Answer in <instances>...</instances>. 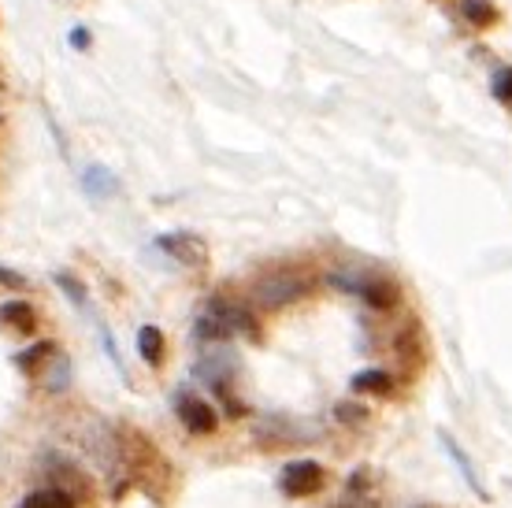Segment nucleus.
Segmentation results:
<instances>
[{
	"label": "nucleus",
	"instance_id": "f257e3e1",
	"mask_svg": "<svg viewBox=\"0 0 512 508\" xmlns=\"http://www.w3.org/2000/svg\"><path fill=\"white\" fill-rule=\"evenodd\" d=\"M316 290V279L309 272H297V267H275L253 282V297L264 308H286L301 297H309Z\"/></svg>",
	"mask_w": 512,
	"mask_h": 508
},
{
	"label": "nucleus",
	"instance_id": "f03ea898",
	"mask_svg": "<svg viewBox=\"0 0 512 508\" xmlns=\"http://www.w3.org/2000/svg\"><path fill=\"white\" fill-rule=\"evenodd\" d=\"M323 483H327V471L316 460H293L279 475V490L286 497H312L323 490Z\"/></svg>",
	"mask_w": 512,
	"mask_h": 508
},
{
	"label": "nucleus",
	"instance_id": "7ed1b4c3",
	"mask_svg": "<svg viewBox=\"0 0 512 508\" xmlns=\"http://www.w3.org/2000/svg\"><path fill=\"white\" fill-rule=\"evenodd\" d=\"M175 415L183 420V427H186L190 434H216V427H220L216 408L208 405L204 397H197L193 390L175 394Z\"/></svg>",
	"mask_w": 512,
	"mask_h": 508
},
{
	"label": "nucleus",
	"instance_id": "20e7f679",
	"mask_svg": "<svg viewBox=\"0 0 512 508\" xmlns=\"http://www.w3.org/2000/svg\"><path fill=\"white\" fill-rule=\"evenodd\" d=\"M208 316H216L223 326H227V334L234 338V334H246V338H256L260 331H256V316L242 305V301H234V297H223V293H216L212 301H208V308H204Z\"/></svg>",
	"mask_w": 512,
	"mask_h": 508
},
{
	"label": "nucleus",
	"instance_id": "39448f33",
	"mask_svg": "<svg viewBox=\"0 0 512 508\" xmlns=\"http://www.w3.org/2000/svg\"><path fill=\"white\" fill-rule=\"evenodd\" d=\"M157 245L178 260L183 267H204L208 263V245H204V237L197 234H186V230H171V234H160L157 237Z\"/></svg>",
	"mask_w": 512,
	"mask_h": 508
},
{
	"label": "nucleus",
	"instance_id": "423d86ee",
	"mask_svg": "<svg viewBox=\"0 0 512 508\" xmlns=\"http://www.w3.org/2000/svg\"><path fill=\"white\" fill-rule=\"evenodd\" d=\"M234 371H238V356H234L230 349L204 352L201 361H197V368H193V375H197V379H204V382L212 386L216 394H227V390H230V379H234Z\"/></svg>",
	"mask_w": 512,
	"mask_h": 508
},
{
	"label": "nucleus",
	"instance_id": "0eeeda50",
	"mask_svg": "<svg viewBox=\"0 0 512 508\" xmlns=\"http://www.w3.org/2000/svg\"><path fill=\"white\" fill-rule=\"evenodd\" d=\"M356 297L368 308H375V312H390V308L401 301V286L394 279H386V275H360Z\"/></svg>",
	"mask_w": 512,
	"mask_h": 508
},
{
	"label": "nucleus",
	"instance_id": "6e6552de",
	"mask_svg": "<svg viewBox=\"0 0 512 508\" xmlns=\"http://www.w3.org/2000/svg\"><path fill=\"white\" fill-rule=\"evenodd\" d=\"M438 438H442V450L449 453V460H454V464L461 468V475H464V483H468V490H472V494H475L479 501H487L490 494H487V486H483V479H479V468L472 464V457H468V453H464V450H461V445H457L454 438H449L445 431H438Z\"/></svg>",
	"mask_w": 512,
	"mask_h": 508
},
{
	"label": "nucleus",
	"instance_id": "1a4fd4ad",
	"mask_svg": "<svg viewBox=\"0 0 512 508\" xmlns=\"http://www.w3.org/2000/svg\"><path fill=\"white\" fill-rule=\"evenodd\" d=\"M82 190L89 201H108L119 193V183H115V174L104 167V164H89L82 171Z\"/></svg>",
	"mask_w": 512,
	"mask_h": 508
},
{
	"label": "nucleus",
	"instance_id": "9d476101",
	"mask_svg": "<svg viewBox=\"0 0 512 508\" xmlns=\"http://www.w3.org/2000/svg\"><path fill=\"white\" fill-rule=\"evenodd\" d=\"M353 386V394H375V397H386V394H394V375L382 371V368H364V371H356L349 379Z\"/></svg>",
	"mask_w": 512,
	"mask_h": 508
},
{
	"label": "nucleus",
	"instance_id": "9b49d317",
	"mask_svg": "<svg viewBox=\"0 0 512 508\" xmlns=\"http://www.w3.org/2000/svg\"><path fill=\"white\" fill-rule=\"evenodd\" d=\"M342 508H379V501L372 494V475L364 468L349 475L346 494H342Z\"/></svg>",
	"mask_w": 512,
	"mask_h": 508
},
{
	"label": "nucleus",
	"instance_id": "f8f14e48",
	"mask_svg": "<svg viewBox=\"0 0 512 508\" xmlns=\"http://www.w3.org/2000/svg\"><path fill=\"white\" fill-rule=\"evenodd\" d=\"M138 352H141V361L148 368H160L164 364V331L153 323H145L141 331H138Z\"/></svg>",
	"mask_w": 512,
	"mask_h": 508
},
{
	"label": "nucleus",
	"instance_id": "ddd939ff",
	"mask_svg": "<svg viewBox=\"0 0 512 508\" xmlns=\"http://www.w3.org/2000/svg\"><path fill=\"white\" fill-rule=\"evenodd\" d=\"M0 323L15 326V331L34 334V331H38V312L30 308L26 301H4V305H0Z\"/></svg>",
	"mask_w": 512,
	"mask_h": 508
},
{
	"label": "nucleus",
	"instance_id": "4468645a",
	"mask_svg": "<svg viewBox=\"0 0 512 508\" xmlns=\"http://www.w3.org/2000/svg\"><path fill=\"white\" fill-rule=\"evenodd\" d=\"M19 508H78V501L67 490H59V486H45V490L26 494L19 501Z\"/></svg>",
	"mask_w": 512,
	"mask_h": 508
},
{
	"label": "nucleus",
	"instance_id": "2eb2a0df",
	"mask_svg": "<svg viewBox=\"0 0 512 508\" xmlns=\"http://www.w3.org/2000/svg\"><path fill=\"white\" fill-rule=\"evenodd\" d=\"M52 356H56V345H52V342H38V345H30V349L15 352V368L26 371V375H34L45 361H52Z\"/></svg>",
	"mask_w": 512,
	"mask_h": 508
},
{
	"label": "nucleus",
	"instance_id": "dca6fc26",
	"mask_svg": "<svg viewBox=\"0 0 512 508\" xmlns=\"http://www.w3.org/2000/svg\"><path fill=\"white\" fill-rule=\"evenodd\" d=\"M398 356H401V361H412V364L424 361V334H419L416 323H409L405 331L398 334Z\"/></svg>",
	"mask_w": 512,
	"mask_h": 508
},
{
	"label": "nucleus",
	"instance_id": "f3484780",
	"mask_svg": "<svg viewBox=\"0 0 512 508\" xmlns=\"http://www.w3.org/2000/svg\"><path fill=\"white\" fill-rule=\"evenodd\" d=\"M461 15H464L472 26H479V30H487V26L498 19L490 0H461Z\"/></svg>",
	"mask_w": 512,
	"mask_h": 508
},
{
	"label": "nucleus",
	"instance_id": "a211bd4d",
	"mask_svg": "<svg viewBox=\"0 0 512 508\" xmlns=\"http://www.w3.org/2000/svg\"><path fill=\"white\" fill-rule=\"evenodd\" d=\"M368 408L364 405H356V401H338L335 405V420L342 423V427H364L368 423Z\"/></svg>",
	"mask_w": 512,
	"mask_h": 508
},
{
	"label": "nucleus",
	"instance_id": "6ab92c4d",
	"mask_svg": "<svg viewBox=\"0 0 512 508\" xmlns=\"http://www.w3.org/2000/svg\"><path fill=\"white\" fill-rule=\"evenodd\" d=\"M45 386L52 394H59V390H67V386H71V361H67V356H59V352L52 356V371H49Z\"/></svg>",
	"mask_w": 512,
	"mask_h": 508
},
{
	"label": "nucleus",
	"instance_id": "aec40b11",
	"mask_svg": "<svg viewBox=\"0 0 512 508\" xmlns=\"http://www.w3.org/2000/svg\"><path fill=\"white\" fill-rule=\"evenodd\" d=\"M56 286L64 290V293L71 297V301H75L78 308H85V305H89V301H85V286H82L75 275H67V272H56Z\"/></svg>",
	"mask_w": 512,
	"mask_h": 508
},
{
	"label": "nucleus",
	"instance_id": "412c9836",
	"mask_svg": "<svg viewBox=\"0 0 512 508\" xmlns=\"http://www.w3.org/2000/svg\"><path fill=\"white\" fill-rule=\"evenodd\" d=\"M494 97L512 104V67H498L494 71Z\"/></svg>",
	"mask_w": 512,
	"mask_h": 508
},
{
	"label": "nucleus",
	"instance_id": "4be33fe9",
	"mask_svg": "<svg viewBox=\"0 0 512 508\" xmlns=\"http://www.w3.org/2000/svg\"><path fill=\"white\" fill-rule=\"evenodd\" d=\"M0 286H8V290H26L30 282H26L19 272H8V267H0Z\"/></svg>",
	"mask_w": 512,
	"mask_h": 508
},
{
	"label": "nucleus",
	"instance_id": "5701e85b",
	"mask_svg": "<svg viewBox=\"0 0 512 508\" xmlns=\"http://www.w3.org/2000/svg\"><path fill=\"white\" fill-rule=\"evenodd\" d=\"M89 45H94V38H89V30H85V26H75V30H71V49L85 52Z\"/></svg>",
	"mask_w": 512,
	"mask_h": 508
},
{
	"label": "nucleus",
	"instance_id": "b1692460",
	"mask_svg": "<svg viewBox=\"0 0 512 508\" xmlns=\"http://www.w3.org/2000/svg\"><path fill=\"white\" fill-rule=\"evenodd\" d=\"M412 508H427V504H412Z\"/></svg>",
	"mask_w": 512,
	"mask_h": 508
}]
</instances>
